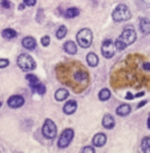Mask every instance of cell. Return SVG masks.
I'll list each match as a JSON object with an SVG mask.
<instances>
[{
  "label": "cell",
  "mask_w": 150,
  "mask_h": 153,
  "mask_svg": "<svg viewBox=\"0 0 150 153\" xmlns=\"http://www.w3.org/2000/svg\"><path fill=\"white\" fill-rule=\"evenodd\" d=\"M132 16L130 8L125 4H118L112 13V19L115 22H125L128 21Z\"/></svg>",
  "instance_id": "cell-1"
},
{
  "label": "cell",
  "mask_w": 150,
  "mask_h": 153,
  "mask_svg": "<svg viewBox=\"0 0 150 153\" xmlns=\"http://www.w3.org/2000/svg\"><path fill=\"white\" fill-rule=\"evenodd\" d=\"M18 66L23 71H31L36 68V63L30 55L28 53H21L17 60Z\"/></svg>",
  "instance_id": "cell-2"
},
{
  "label": "cell",
  "mask_w": 150,
  "mask_h": 153,
  "mask_svg": "<svg viewBox=\"0 0 150 153\" xmlns=\"http://www.w3.org/2000/svg\"><path fill=\"white\" fill-rule=\"evenodd\" d=\"M76 40L78 44L83 48H88L93 43V32L90 29H81L77 33Z\"/></svg>",
  "instance_id": "cell-3"
},
{
  "label": "cell",
  "mask_w": 150,
  "mask_h": 153,
  "mask_svg": "<svg viewBox=\"0 0 150 153\" xmlns=\"http://www.w3.org/2000/svg\"><path fill=\"white\" fill-rule=\"evenodd\" d=\"M74 138V131L72 128H66L62 131L58 141V147L61 149L68 147Z\"/></svg>",
  "instance_id": "cell-4"
},
{
  "label": "cell",
  "mask_w": 150,
  "mask_h": 153,
  "mask_svg": "<svg viewBox=\"0 0 150 153\" xmlns=\"http://www.w3.org/2000/svg\"><path fill=\"white\" fill-rule=\"evenodd\" d=\"M42 135L46 139H50V140H53V139L56 138V136H57V126H56L55 122L51 119H45L43 126H42Z\"/></svg>",
  "instance_id": "cell-5"
},
{
  "label": "cell",
  "mask_w": 150,
  "mask_h": 153,
  "mask_svg": "<svg viewBox=\"0 0 150 153\" xmlns=\"http://www.w3.org/2000/svg\"><path fill=\"white\" fill-rule=\"evenodd\" d=\"M119 39L125 42L126 45H131L137 39V34H136V31L134 30L133 27H126L120 34Z\"/></svg>",
  "instance_id": "cell-6"
},
{
  "label": "cell",
  "mask_w": 150,
  "mask_h": 153,
  "mask_svg": "<svg viewBox=\"0 0 150 153\" xmlns=\"http://www.w3.org/2000/svg\"><path fill=\"white\" fill-rule=\"evenodd\" d=\"M115 44L111 39H107L104 40L102 43V48H101V51H102V55L104 58L110 59L114 56L115 53Z\"/></svg>",
  "instance_id": "cell-7"
},
{
  "label": "cell",
  "mask_w": 150,
  "mask_h": 153,
  "mask_svg": "<svg viewBox=\"0 0 150 153\" xmlns=\"http://www.w3.org/2000/svg\"><path fill=\"white\" fill-rule=\"evenodd\" d=\"M25 99L20 95H13L7 100V105L8 107L13 108V109H17L24 105Z\"/></svg>",
  "instance_id": "cell-8"
},
{
  "label": "cell",
  "mask_w": 150,
  "mask_h": 153,
  "mask_svg": "<svg viewBox=\"0 0 150 153\" xmlns=\"http://www.w3.org/2000/svg\"><path fill=\"white\" fill-rule=\"evenodd\" d=\"M107 142V137L105 134L99 133L97 135L94 136L93 138V145L96 147H103Z\"/></svg>",
  "instance_id": "cell-9"
},
{
  "label": "cell",
  "mask_w": 150,
  "mask_h": 153,
  "mask_svg": "<svg viewBox=\"0 0 150 153\" xmlns=\"http://www.w3.org/2000/svg\"><path fill=\"white\" fill-rule=\"evenodd\" d=\"M76 109H77V103L73 100L68 101L66 104L64 105V107H63V111L67 115L73 114V113H75V111H76Z\"/></svg>",
  "instance_id": "cell-10"
},
{
  "label": "cell",
  "mask_w": 150,
  "mask_h": 153,
  "mask_svg": "<svg viewBox=\"0 0 150 153\" xmlns=\"http://www.w3.org/2000/svg\"><path fill=\"white\" fill-rule=\"evenodd\" d=\"M102 124L105 128L111 129L115 126V120H114V118L110 114H106L102 119Z\"/></svg>",
  "instance_id": "cell-11"
},
{
  "label": "cell",
  "mask_w": 150,
  "mask_h": 153,
  "mask_svg": "<svg viewBox=\"0 0 150 153\" xmlns=\"http://www.w3.org/2000/svg\"><path fill=\"white\" fill-rule=\"evenodd\" d=\"M22 44L25 48L32 51V49H34L36 48V40H35V38H33V37L27 36L22 40Z\"/></svg>",
  "instance_id": "cell-12"
},
{
  "label": "cell",
  "mask_w": 150,
  "mask_h": 153,
  "mask_svg": "<svg viewBox=\"0 0 150 153\" xmlns=\"http://www.w3.org/2000/svg\"><path fill=\"white\" fill-rule=\"evenodd\" d=\"M64 49L69 55H75L77 53V46L74 41L69 40L64 43Z\"/></svg>",
  "instance_id": "cell-13"
},
{
  "label": "cell",
  "mask_w": 150,
  "mask_h": 153,
  "mask_svg": "<svg viewBox=\"0 0 150 153\" xmlns=\"http://www.w3.org/2000/svg\"><path fill=\"white\" fill-rule=\"evenodd\" d=\"M140 30L143 34H149L150 33V21L146 18H142L140 20Z\"/></svg>",
  "instance_id": "cell-14"
},
{
  "label": "cell",
  "mask_w": 150,
  "mask_h": 153,
  "mask_svg": "<svg viewBox=\"0 0 150 153\" xmlns=\"http://www.w3.org/2000/svg\"><path fill=\"white\" fill-rule=\"evenodd\" d=\"M30 88H32V91H33V93L35 94H38V95H44L46 91V88L45 85H44L43 83H41L40 81L36 82L35 84H33L32 86H30Z\"/></svg>",
  "instance_id": "cell-15"
},
{
  "label": "cell",
  "mask_w": 150,
  "mask_h": 153,
  "mask_svg": "<svg viewBox=\"0 0 150 153\" xmlns=\"http://www.w3.org/2000/svg\"><path fill=\"white\" fill-rule=\"evenodd\" d=\"M131 106L128 104H123L120 105L118 108L116 109V114L119 116H126L131 113Z\"/></svg>",
  "instance_id": "cell-16"
},
{
  "label": "cell",
  "mask_w": 150,
  "mask_h": 153,
  "mask_svg": "<svg viewBox=\"0 0 150 153\" xmlns=\"http://www.w3.org/2000/svg\"><path fill=\"white\" fill-rule=\"evenodd\" d=\"M68 96H69V91H68L66 88H59L55 94L56 100L59 101V102L66 100L68 98Z\"/></svg>",
  "instance_id": "cell-17"
},
{
  "label": "cell",
  "mask_w": 150,
  "mask_h": 153,
  "mask_svg": "<svg viewBox=\"0 0 150 153\" xmlns=\"http://www.w3.org/2000/svg\"><path fill=\"white\" fill-rule=\"evenodd\" d=\"M86 62L91 67H97L99 64V58L95 53H90L86 56Z\"/></svg>",
  "instance_id": "cell-18"
},
{
  "label": "cell",
  "mask_w": 150,
  "mask_h": 153,
  "mask_svg": "<svg viewBox=\"0 0 150 153\" xmlns=\"http://www.w3.org/2000/svg\"><path fill=\"white\" fill-rule=\"evenodd\" d=\"M17 35H18V33L13 29H11V28H6V29H4L3 31H2V36L5 39H13V38H15V37H17Z\"/></svg>",
  "instance_id": "cell-19"
},
{
  "label": "cell",
  "mask_w": 150,
  "mask_h": 153,
  "mask_svg": "<svg viewBox=\"0 0 150 153\" xmlns=\"http://www.w3.org/2000/svg\"><path fill=\"white\" fill-rule=\"evenodd\" d=\"M141 149L143 152H150V137H145L141 142Z\"/></svg>",
  "instance_id": "cell-20"
},
{
  "label": "cell",
  "mask_w": 150,
  "mask_h": 153,
  "mask_svg": "<svg viewBox=\"0 0 150 153\" xmlns=\"http://www.w3.org/2000/svg\"><path fill=\"white\" fill-rule=\"evenodd\" d=\"M78 15H79V9L76 7L68 8L66 10V13H65V16H66V18H68V19H73Z\"/></svg>",
  "instance_id": "cell-21"
},
{
  "label": "cell",
  "mask_w": 150,
  "mask_h": 153,
  "mask_svg": "<svg viewBox=\"0 0 150 153\" xmlns=\"http://www.w3.org/2000/svg\"><path fill=\"white\" fill-rule=\"evenodd\" d=\"M110 97H111V93H110V91L108 88H103L102 91L99 93V99L101 101H108Z\"/></svg>",
  "instance_id": "cell-22"
},
{
  "label": "cell",
  "mask_w": 150,
  "mask_h": 153,
  "mask_svg": "<svg viewBox=\"0 0 150 153\" xmlns=\"http://www.w3.org/2000/svg\"><path fill=\"white\" fill-rule=\"evenodd\" d=\"M66 35H67V28L65 27V26H61V27L57 30V34H56L57 38L63 39Z\"/></svg>",
  "instance_id": "cell-23"
},
{
  "label": "cell",
  "mask_w": 150,
  "mask_h": 153,
  "mask_svg": "<svg viewBox=\"0 0 150 153\" xmlns=\"http://www.w3.org/2000/svg\"><path fill=\"white\" fill-rule=\"evenodd\" d=\"M26 79L28 80V82H29V85L32 86L33 84H35L36 82L39 81V79L37 78L36 76H35L34 74H27L26 75Z\"/></svg>",
  "instance_id": "cell-24"
},
{
  "label": "cell",
  "mask_w": 150,
  "mask_h": 153,
  "mask_svg": "<svg viewBox=\"0 0 150 153\" xmlns=\"http://www.w3.org/2000/svg\"><path fill=\"white\" fill-rule=\"evenodd\" d=\"M114 44H115V48L116 49H118V51H123V49H125L126 46V44L123 42V40H120V39H116V41L114 42Z\"/></svg>",
  "instance_id": "cell-25"
},
{
  "label": "cell",
  "mask_w": 150,
  "mask_h": 153,
  "mask_svg": "<svg viewBox=\"0 0 150 153\" xmlns=\"http://www.w3.org/2000/svg\"><path fill=\"white\" fill-rule=\"evenodd\" d=\"M50 43V38L48 36H43L41 38V44L43 46H48Z\"/></svg>",
  "instance_id": "cell-26"
},
{
  "label": "cell",
  "mask_w": 150,
  "mask_h": 153,
  "mask_svg": "<svg viewBox=\"0 0 150 153\" xmlns=\"http://www.w3.org/2000/svg\"><path fill=\"white\" fill-rule=\"evenodd\" d=\"M9 65V61L7 59H0V69H3V68L7 67Z\"/></svg>",
  "instance_id": "cell-27"
},
{
  "label": "cell",
  "mask_w": 150,
  "mask_h": 153,
  "mask_svg": "<svg viewBox=\"0 0 150 153\" xmlns=\"http://www.w3.org/2000/svg\"><path fill=\"white\" fill-rule=\"evenodd\" d=\"M81 152L83 153H95V149L92 147V146H86V147H84L82 150H81Z\"/></svg>",
  "instance_id": "cell-28"
},
{
  "label": "cell",
  "mask_w": 150,
  "mask_h": 153,
  "mask_svg": "<svg viewBox=\"0 0 150 153\" xmlns=\"http://www.w3.org/2000/svg\"><path fill=\"white\" fill-rule=\"evenodd\" d=\"M0 4H1V6L3 8H9V7H10V3H9V1H7V0H1Z\"/></svg>",
  "instance_id": "cell-29"
},
{
  "label": "cell",
  "mask_w": 150,
  "mask_h": 153,
  "mask_svg": "<svg viewBox=\"0 0 150 153\" xmlns=\"http://www.w3.org/2000/svg\"><path fill=\"white\" fill-rule=\"evenodd\" d=\"M24 4L28 6H34L36 4V0H24Z\"/></svg>",
  "instance_id": "cell-30"
},
{
  "label": "cell",
  "mask_w": 150,
  "mask_h": 153,
  "mask_svg": "<svg viewBox=\"0 0 150 153\" xmlns=\"http://www.w3.org/2000/svg\"><path fill=\"white\" fill-rule=\"evenodd\" d=\"M143 69H145L146 71H150V63H145L143 65Z\"/></svg>",
  "instance_id": "cell-31"
},
{
  "label": "cell",
  "mask_w": 150,
  "mask_h": 153,
  "mask_svg": "<svg viewBox=\"0 0 150 153\" xmlns=\"http://www.w3.org/2000/svg\"><path fill=\"white\" fill-rule=\"evenodd\" d=\"M133 98H134V96L132 95V93H130V91H128V93L126 94V99H128V100H132Z\"/></svg>",
  "instance_id": "cell-32"
},
{
  "label": "cell",
  "mask_w": 150,
  "mask_h": 153,
  "mask_svg": "<svg viewBox=\"0 0 150 153\" xmlns=\"http://www.w3.org/2000/svg\"><path fill=\"white\" fill-rule=\"evenodd\" d=\"M146 101H143V102H141V103H140V104L139 105H138V108H141L142 107V106H144L145 104H146Z\"/></svg>",
  "instance_id": "cell-33"
},
{
  "label": "cell",
  "mask_w": 150,
  "mask_h": 153,
  "mask_svg": "<svg viewBox=\"0 0 150 153\" xmlns=\"http://www.w3.org/2000/svg\"><path fill=\"white\" fill-rule=\"evenodd\" d=\"M147 128H150V115H149L148 119H147Z\"/></svg>",
  "instance_id": "cell-34"
},
{
  "label": "cell",
  "mask_w": 150,
  "mask_h": 153,
  "mask_svg": "<svg viewBox=\"0 0 150 153\" xmlns=\"http://www.w3.org/2000/svg\"><path fill=\"white\" fill-rule=\"evenodd\" d=\"M143 95H144V93H138L135 97H141V96H143Z\"/></svg>",
  "instance_id": "cell-35"
},
{
  "label": "cell",
  "mask_w": 150,
  "mask_h": 153,
  "mask_svg": "<svg viewBox=\"0 0 150 153\" xmlns=\"http://www.w3.org/2000/svg\"><path fill=\"white\" fill-rule=\"evenodd\" d=\"M20 9H24V5H23V4L22 5H20Z\"/></svg>",
  "instance_id": "cell-36"
},
{
  "label": "cell",
  "mask_w": 150,
  "mask_h": 153,
  "mask_svg": "<svg viewBox=\"0 0 150 153\" xmlns=\"http://www.w3.org/2000/svg\"><path fill=\"white\" fill-rule=\"evenodd\" d=\"M1 106H2V102H0V107H1Z\"/></svg>",
  "instance_id": "cell-37"
}]
</instances>
